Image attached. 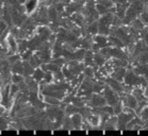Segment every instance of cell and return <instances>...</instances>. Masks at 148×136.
<instances>
[{"mask_svg": "<svg viewBox=\"0 0 148 136\" xmlns=\"http://www.w3.org/2000/svg\"><path fill=\"white\" fill-rule=\"evenodd\" d=\"M146 19H147V23H148V4H147V9H146Z\"/></svg>", "mask_w": 148, "mask_h": 136, "instance_id": "obj_1", "label": "cell"}]
</instances>
